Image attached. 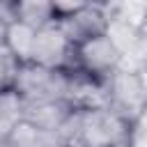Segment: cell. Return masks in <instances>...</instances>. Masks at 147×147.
Listing matches in <instances>:
<instances>
[{
	"label": "cell",
	"instance_id": "6da1fadb",
	"mask_svg": "<svg viewBox=\"0 0 147 147\" xmlns=\"http://www.w3.org/2000/svg\"><path fill=\"white\" fill-rule=\"evenodd\" d=\"M131 124L103 103L80 106L62 126L71 147H129Z\"/></svg>",
	"mask_w": 147,
	"mask_h": 147
},
{
	"label": "cell",
	"instance_id": "7a4b0ae2",
	"mask_svg": "<svg viewBox=\"0 0 147 147\" xmlns=\"http://www.w3.org/2000/svg\"><path fill=\"white\" fill-rule=\"evenodd\" d=\"M145 71L119 67L101 83V103L119 113L129 122H136L145 115Z\"/></svg>",
	"mask_w": 147,
	"mask_h": 147
},
{
	"label": "cell",
	"instance_id": "3957f363",
	"mask_svg": "<svg viewBox=\"0 0 147 147\" xmlns=\"http://www.w3.org/2000/svg\"><path fill=\"white\" fill-rule=\"evenodd\" d=\"M119 67H122V55L108 34H99V37H92V39L74 46L71 71H78L80 76H85L99 85Z\"/></svg>",
	"mask_w": 147,
	"mask_h": 147
},
{
	"label": "cell",
	"instance_id": "277c9868",
	"mask_svg": "<svg viewBox=\"0 0 147 147\" xmlns=\"http://www.w3.org/2000/svg\"><path fill=\"white\" fill-rule=\"evenodd\" d=\"M32 64L46 67V69H62L71 71L74 64V44L67 39V34L60 30L57 23H51L46 28H39L34 32L30 60Z\"/></svg>",
	"mask_w": 147,
	"mask_h": 147
},
{
	"label": "cell",
	"instance_id": "5b68a950",
	"mask_svg": "<svg viewBox=\"0 0 147 147\" xmlns=\"http://www.w3.org/2000/svg\"><path fill=\"white\" fill-rule=\"evenodd\" d=\"M55 23L67 34V39L74 46H78V44H83L92 37L106 34L108 9H106V2H80L78 9L55 18Z\"/></svg>",
	"mask_w": 147,
	"mask_h": 147
},
{
	"label": "cell",
	"instance_id": "8992f818",
	"mask_svg": "<svg viewBox=\"0 0 147 147\" xmlns=\"http://www.w3.org/2000/svg\"><path fill=\"white\" fill-rule=\"evenodd\" d=\"M23 101V99H21ZM80 106L74 99H37L23 101V122L34 124L39 129L57 131L62 129Z\"/></svg>",
	"mask_w": 147,
	"mask_h": 147
},
{
	"label": "cell",
	"instance_id": "52a82bcc",
	"mask_svg": "<svg viewBox=\"0 0 147 147\" xmlns=\"http://www.w3.org/2000/svg\"><path fill=\"white\" fill-rule=\"evenodd\" d=\"M7 147H71V142L64 129L48 131L28 122H18L7 138Z\"/></svg>",
	"mask_w": 147,
	"mask_h": 147
},
{
	"label": "cell",
	"instance_id": "ba28073f",
	"mask_svg": "<svg viewBox=\"0 0 147 147\" xmlns=\"http://www.w3.org/2000/svg\"><path fill=\"white\" fill-rule=\"evenodd\" d=\"M34 32L32 28H28L21 21H9L5 25V41H2V53L14 62V64H23L30 60V51H32V41H34Z\"/></svg>",
	"mask_w": 147,
	"mask_h": 147
},
{
	"label": "cell",
	"instance_id": "9c48e42d",
	"mask_svg": "<svg viewBox=\"0 0 147 147\" xmlns=\"http://www.w3.org/2000/svg\"><path fill=\"white\" fill-rule=\"evenodd\" d=\"M9 16H11V21H21L32 30H39V28H46V25L55 23L53 2H46V0L9 2Z\"/></svg>",
	"mask_w": 147,
	"mask_h": 147
},
{
	"label": "cell",
	"instance_id": "30bf717a",
	"mask_svg": "<svg viewBox=\"0 0 147 147\" xmlns=\"http://www.w3.org/2000/svg\"><path fill=\"white\" fill-rule=\"evenodd\" d=\"M18 122H23V101L7 85L0 90V145H7V138Z\"/></svg>",
	"mask_w": 147,
	"mask_h": 147
},
{
	"label": "cell",
	"instance_id": "8fae6325",
	"mask_svg": "<svg viewBox=\"0 0 147 147\" xmlns=\"http://www.w3.org/2000/svg\"><path fill=\"white\" fill-rule=\"evenodd\" d=\"M11 71H14V62H11L5 53H0V90L9 85V80H11Z\"/></svg>",
	"mask_w": 147,
	"mask_h": 147
},
{
	"label": "cell",
	"instance_id": "7c38bea8",
	"mask_svg": "<svg viewBox=\"0 0 147 147\" xmlns=\"http://www.w3.org/2000/svg\"><path fill=\"white\" fill-rule=\"evenodd\" d=\"M11 21L9 16V2H0V53H2V41H5V25Z\"/></svg>",
	"mask_w": 147,
	"mask_h": 147
},
{
	"label": "cell",
	"instance_id": "4fadbf2b",
	"mask_svg": "<svg viewBox=\"0 0 147 147\" xmlns=\"http://www.w3.org/2000/svg\"><path fill=\"white\" fill-rule=\"evenodd\" d=\"M0 147H7V145H0Z\"/></svg>",
	"mask_w": 147,
	"mask_h": 147
}]
</instances>
